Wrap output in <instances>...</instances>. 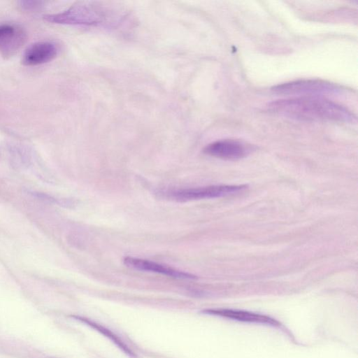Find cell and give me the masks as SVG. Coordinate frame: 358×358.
Listing matches in <instances>:
<instances>
[{
	"mask_svg": "<svg viewBox=\"0 0 358 358\" xmlns=\"http://www.w3.org/2000/svg\"><path fill=\"white\" fill-rule=\"evenodd\" d=\"M124 264L128 267L144 271L160 273L169 277L179 279H195L194 275L174 269L166 265L152 262L147 259L136 258L133 257H125L123 259Z\"/></svg>",
	"mask_w": 358,
	"mask_h": 358,
	"instance_id": "7",
	"label": "cell"
},
{
	"mask_svg": "<svg viewBox=\"0 0 358 358\" xmlns=\"http://www.w3.org/2000/svg\"><path fill=\"white\" fill-rule=\"evenodd\" d=\"M74 319L85 324L86 325L92 327L104 336L110 340L114 344L117 345L124 353L130 357H136L134 352L113 332L105 327L90 320L88 318L73 315Z\"/></svg>",
	"mask_w": 358,
	"mask_h": 358,
	"instance_id": "10",
	"label": "cell"
},
{
	"mask_svg": "<svg viewBox=\"0 0 358 358\" xmlns=\"http://www.w3.org/2000/svg\"><path fill=\"white\" fill-rule=\"evenodd\" d=\"M250 145L234 139H224L207 145L203 150L204 154L226 160H236L250 153Z\"/></svg>",
	"mask_w": 358,
	"mask_h": 358,
	"instance_id": "5",
	"label": "cell"
},
{
	"mask_svg": "<svg viewBox=\"0 0 358 358\" xmlns=\"http://www.w3.org/2000/svg\"><path fill=\"white\" fill-rule=\"evenodd\" d=\"M268 109L276 114L301 121H331L353 124L356 116L345 107L323 96H300L271 102Z\"/></svg>",
	"mask_w": 358,
	"mask_h": 358,
	"instance_id": "1",
	"label": "cell"
},
{
	"mask_svg": "<svg viewBox=\"0 0 358 358\" xmlns=\"http://www.w3.org/2000/svg\"><path fill=\"white\" fill-rule=\"evenodd\" d=\"M246 185H219L207 187L180 189L168 191L167 196L174 200L186 201L224 196L241 192L247 188Z\"/></svg>",
	"mask_w": 358,
	"mask_h": 358,
	"instance_id": "4",
	"label": "cell"
},
{
	"mask_svg": "<svg viewBox=\"0 0 358 358\" xmlns=\"http://www.w3.org/2000/svg\"><path fill=\"white\" fill-rule=\"evenodd\" d=\"M42 1H20V4L22 8L25 10H36L41 6Z\"/></svg>",
	"mask_w": 358,
	"mask_h": 358,
	"instance_id": "11",
	"label": "cell"
},
{
	"mask_svg": "<svg viewBox=\"0 0 358 358\" xmlns=\"http://www.w3.org/2000/svg\"><path fill=\"white\" fill-rule=\"evenodd\" d=\"M33 193H34L33 194L35 196H36L37 198L45 201V202H48V203H56L57 202V200L55 199L52 198V196H50L48 194L41 193V192H33Z\"/></svg>",
	"mask_w": 358,
	"mask_h": 358,
	"instance_id": "12",
	"label": "cell"
},
{
	"mask_svg": "<svg viewBox=\"0 0 358 358\" xmlns=\"http://www.w3.org/2000/svg\"><path fill=\"white\" fill-rule=\"evenodd\" d=\"M343 90L342 87L337 84L316 79L291 81L275 85L271 88V91L276 94L300 96L336 95L341 93Z\"/></svg>",
	"mask_w": 358,
	"mask_h": 358,
	"instance_id": "3",
	"label": "cell"
},
{
	"mask_svg": "<svg viewBox=\"0 0 358 358\" xmlns=\"http://www.w3.org/2000/svg\"><path fill=\"white\" fill-rule=\"evenodd\" d=\"M27 41V34L20 26L10 23L0 24V52L5 57L14 55Z\"/></svg>",
	"mask_w": 358,
	"mask_h": 358,
	"instance_id": "6",
	"label": "cell"
},
{
	"mask_svg": "<svg viewBox=\"0 0 358 358\" xmlns=\"http://www.w3.org/2000/svg\"><path fill=\"white\" fill-rule=\"evenodd\" d=\"M44 19L57 24L92 26L106 23V14L99 6L78 2L62 13L46 15Z\"/></svg>",
	"mask_w": 358,
	"mask_h": 358,
	"instance_id": "2",
	"label": "cell"
},
{
	"mask_svg": "<svg viewBox=\"0 0 358 358\" xmlns=\"http://www.w3.org/2000/svg\"><path fill=\"white\" fill-rule=\"evenodd\" d=\"M57 54V48L50 41H40L31 44L23 54L22 64L24 66H37L53 59Z\"/></svg>",
	"mask_w": 358,
	"mask_h": 358,
	"instance_id": "8",
	"label": "cell"
},
{
	"mask_svg": "<svg viewBox=\"0 0 358 358\" xmlns=\"http://www.w3.org/2000/svg\"><path fill=\"white\" fill-rule=\"evenodd\" d=\"M203 313L206 314L219 315L221 317L231 318L244 322L266 323L272 325H275L278 324L275 320L268 317L241 310L240 311L229 309H209L203 310Z\"/></svg>",
	"mask_w": 358,
	"mask_h": 358,
	"instance_id": "9",
	"label": "cell"
}]
</instances>
